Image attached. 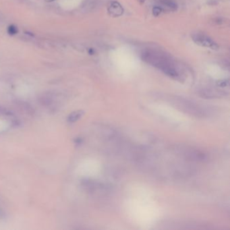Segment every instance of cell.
Instances as JSON below:
<instances>
[{"label":"cell","instance_id":"obj_4","mask_svg":"<svg viewBox=\"0 0 230 230\" xmlns=\"http://www.w3.org/2000/svg\"><path fill=\"white\" fill-rule=\"evenodd\" d=\"M109 12L112 15L114 16H120L123 13V9L120 4L117 2H114L111 3V6L109 8Z\"/></svg>","mask_w":230,"mask_h":230},{"label":"cell","instance_id":"obj_9","mask_svg":"<svg viewBox=\"0 0 230 230\" xmlns=\"http://www.w3.org/2000/svg\"><path fill=\"white\" fill-rule=\"evenodd\" d=\"M4 216H5V213H4V212L2 209V208L0 207V219L3 218Z\"/></svg>","mask_w":230,"mask_h":230},{"label":"cell","instance_id":"obj_6","mask_svg":"<svg viewBox=\"0 0 230 230\" xmlns=\"http://www.w3.org/2000/svg\"><path fill=\"white\" fill-rule=\"evenodd\" d=\"M84 112L83 110H78L72 112L69 115L68 117V122L69 123H74L78 121L79 119L83 116Z\"/></svg>","mask_w":230,"mask_h":230},{"label":"cell","instance_id":"obj_2","mask_svg":"<svg viewBox=\"0 0 230 230\" xmlns=\"http://www.w3.org/2000/svg\"><path fill=\"white\" fill-rule=\"evenodd\" d=\"M192 40L199 46L215 49L218 48L217 44L209 36L200 32H196L192 35Z\"/></svg>","mask_w":230,"mask_h":230},{"label":"cell","instance_id":"obj_11","mask_svg":"<svg viewBox=\"0 0 230 230\" xmlns=\"http://www.w3.org/2000/svg\"><path fill=\"white\" fill-rule=\"evenodd\" d=\"M46 1H47V2H52V1H53V0H46Z\"/></svg>","mask_w":230,"mask_h":230},{"label":"cell","instance_id":"obj_1","mask_svg":"<svg viewBox=\"0 0 230 230\" xmlns=\"http://www.w3.org/2000/svg\"><path fill=\"white\" fill-rule=\"evenodd\" d=\"M143 61L161 70L166 75L173 79L179 77L176 65L169 56L155 49H146L142 53Z\"/></svg>","mask_w":230,"mask_h":230},{"label":"cell","instance_id":"obj_7","mask_svg":"<svg viewBox=\"0 0 230 230\" xmlns=\"http://www.w3.org/2000/svg\"><path fill=\"white\" fill-rule=\"evenodd\" d=\"M162 8L161 7H155L153 10V13L155 16H158L161 14Z\"/></svg>","mask_w":230,"mask_h":230},{"label":"cell","instance_id":"obj_8","mask_svg":"<svg viewBox=\"0 0 230 230\" xmlns=\"http://www.w3.org/2000/svg\"><path fill=\"white\" fill-rule=\"evenodd\" d=\"M17 32H18L17 28H16V27H15L14 26H10L8 28V32H9L10 34L14 35L16 33H17Z\"/></svg>","mask_w":230,"mask_h":230},{"label":"cell","instance_id":"obj_5","mask_svg":"<svg viewBox=\"0 0 230 230\" xmlns=\"http://www.w3.org/2000/svg\"><path fill=\"white\" fill-rule=\"evenodd\" d=\"M159 3L161 4L162 7H165L171 11H175L177 10L178 5L174 0H159Z\"/></svg>","mask_w":230,"mask_h":230},{"label":"cell","instance_id":"obj_3","mask_svg":"<svg viewBox=\"0 0 230 230\" xmlns=\"http://www.w3.org/2000/svg\"><path fill=\"white\" fill-rule=\"evenodd\" d=\"M100 4V0H86L82 4L81 7L85 12H91L97 10Z\"/></svg>","mask_w":230,"mask_h":230},{"label":"cell","instance_id":"obj_10","mask_svg":"<svg viewBox=\"0 0 230 230\" xmlns=\"http://www.w3.org/2000/svg\"><path fill=\"white\" fill-rule=\"evenodd\" d=\"M138 1H139V2H145V0H138Z\"/></svg>","mask_w":230,"mask_h":230}]
</instances>
